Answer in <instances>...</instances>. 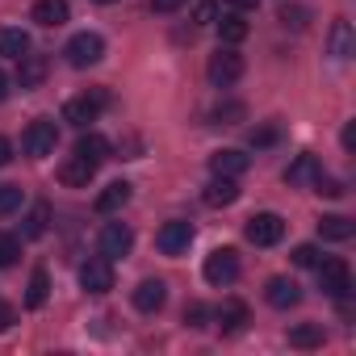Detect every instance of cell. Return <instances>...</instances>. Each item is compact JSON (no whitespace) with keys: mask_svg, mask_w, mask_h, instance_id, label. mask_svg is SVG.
<instances>
[{"mask_svg":"<svg viewBox=\"0 0 356 356\" xmlns=\"http://www.w3.org/2000/svg\"><path fill=\"white\" fill-rule=\"evenodd\" d=\"M109 105V92L105 88H88L84 97H72L67 105H63V122H72V126H88V122H97L101 118V109Z\"/></svg>","mask_w":356,"mask_h":356,"instance_id":"obj_1","label":"cell"},{"mask_svg":"<svg viewBox=\"0 0 356 356\" xmlns=\"http://www.w3.org/2000/svg\"><path fill=\"white\" fill-rule=\"evenodd\" d=\"M318 268V289L327 293V298H348L352 293V268H348V260H339V256H331V260H318L314 264Z\"/></svg>","mask_w":356,"mask_h":356,"instance_id":"obj_2","label":"cell"},{"mask_svg":"<svg viewBox=\"0 0 356 356\" xmlns=\"http://www.w3.org/2000/svg\"><path fill=\"white\" fill-rule=\"evenodd\" d=\"M55 143H59V126H55L51 118L30 122V126H26V134H22V147H26V155H30V159H47V155L55 151Z\"/></svg>","mask_w":356,"mask_h":356,"instance_id":"obj_3","label":"cell"},{"mask_svg":"<svg viewBox=\"0 0 356 356\" xmlns=\"http://www.w3.org/2000/svg\"><path fill=\"white\" fill-rule=\"evenodd\" d=\"M243 235H248V243H256V248H273V243H281V239H285V218H281V214H273V210L252 214V218H248V227H243Z\"/></svg>","mask_w":356,"mask_h":356,"instance_id":"obj_4","label":"cell"},{"mask_svg":"<svg viewBox=\"0 0 356 356\" xmlns=\"http://www.w3.org/2000/svg\"><path fill=\"white\" fill-rule=\"evenodd\" d=\"M63 55H67L72 67H92V63L105 59V38L92 34V30H84V34H76V38L63 47Z\"/></svg>","mask_w":356,"mask_h":356,"instance_id":"obj_5","label":"cell"},{"mask_svg":"<svg viewBox=\"0 0 356 356\" xmlns=\"http://www.w3.org/2000/svg\"><path fill=\"white\" fill-rule=\"evenodd\" d=\"M202 273H206L210 285H235L239 281V256H235V248H214L206 256Z\"/></svg>","mask_w":356,"mask_h":356,"instance_id":"obj_6","label":"cell"},{"mask_svg":"<svg viewBox=\"0 0 356 356\" xmlns=\"http://www.w3.org/2000/svg\"><path fill=\"white\" fill-rule=\"evenodd\" d=\"M206 76H210L214 88H231V84H239V76H243V55H235V51H218V55H210Z\"/></svg>","mask_w":356,"mask_h":356,"instance_id":"obj_7","label":"cell"},{"mask_svg":"<svg viewBox=\"0 0 356 356\" xmlns=\"http://www.w3.org/2000/svg\"><path fill=\"white\" fill-rule=\"evenodd\" d=\"M97 248H101L105 260H122V256H130V248H134V231H130L126 222H105Z\"/></svg>","mask_w":356,"mask_h":356,"instance_id":"obj_8","label":"cell"},{"mask_svg":"<svg viewBox=\"0 0 356 356\" xmlns=\"http://www.w3.org/2000/svg\"><path fill=\"white\" fill-rule=\"evenodd\" d=\"M189 243H193V227L181 222V218H176V222H163L159 235H155V248H159L163 256H185Z\"/></svg>","mask_w":356,"mask_h":356,"instance_id":"obj_9","label":"cell"},{"mask_svg":"<svg viewBox=\"0 0 356 356\" xmlns=\"http://www.w3.org/2000/svg\"><path fill=\"white\" fill-rule=\"evenodd\" d=\"M80 285H84L88 293H109V289H113V260L92 256L88 264H80Z\"/></svg>","mask_w":356,"mask_h":356,"instance_id":"obj_10","label":"cell"},{"mask_svg":"<svg viewBox=\"0 0 356 356\" xmlns=\"http://www.w3.org/2000/svg\"><path fill=\"white\" fill-rule=\"evenodd\" d=\"M130 302H134V310H138V314H155V310H163V302H168V285H163L159 277L138 281V289L130 293Z\"/></svg>","mask_w":356,"mask_h":356,"instance_id":"obj_11","label":"cell"},{"mask_svg":"<svg viewBox=\"0 0 356 356\" xmlns=\"http://www.w3.org/2000/svg\"><path fill=\"white\" fill-rule=\"evenodd\" d=\"M92 176H97V163H88V159H80V155H72V159L59 163V181H63L67 189H88Z\"/></svg>","mask_w":356,"mask_h":356,"instance_id":"obj_12","label":"cell"},{"mask_svg":"<svg viewBox=\"0 0 356 356\" xmlns=\"http://www.w3.org/2000/svg\"><path fill=\"white\" fill-rule=\"evenodd\" d=\"M264 298H268V306H273V310H289V306H298V302H302V285H298V281H289V277H273V281H268V289H264Z\"/></svg>","mask_w":356,"mask_h":356,"instance_id":"obj_13","label":"cell"},{"mask_svg":"<svg viewBox=\"0 0 356 356\" xmlns=\"http://www.w3.org/2000/svg\"><path fill=\"white\" fill-rule=\"evenodd\" d=\"M202 202H206V206H214V210L235 206V202H239V185H235V176H214V181L206 185V193H202Z\"/></svg>","mask_w":356,"mask_h":356,"instance_id":"obj_14","label":"cell"},{"mask_svg":"<svg viewBox=\"0 0 356 356\" xmlns=\"http://www.w3.org/2000/svg\"><path fill=\"white\" fill-rule=\"evenodd\" d=\"M47 67H51L47 55H30V51H26V55L17 59V88H38V84L47 80Z\"/></svg>","mask_w":356,"mask_h":356,"instance_id":"obj_15","label":"cell"},{"mask_svg":"<svg viewBox=\"0 0 356 356\" xmlns=\"http://www.w3.org/2000/svg\"><path fill=\"white\" fill-rule=\"evenodd\" d=\"M248 168H252V159H248L243 151H235V147L210 155V172H214V176H243Z\"/></svg>","mask_w":356,"mask_h":356,"instance_id":"obj_16","label":"cell"},{"mask_svg":"<svg viewBox=\"0 0 356 356\" xmlns=\"http://www.w3.org/2000/svg\"><path fill=\"white\" fill-rule=\"evenodd\" d=\"M67 13H72L67 0H34V13H30V17H34L42 30H55V26L67 22Z\"/></svg>","mask_w":356,"mask_h":356,"instance_id":"obj_17","label":"cell"},{"mask_svg":"<svg viewBox=\"0 0 356 356\" xmlns=\"http://www.w3.org/2000/svg\"><path fill=\"white\" fill-rule=\"evenodd\" d=\"M76 155L101 168V163L109 159V138H105V134H97V130H88V134H80V143H76Z\"/></svg>","mask_w":356,"mask_h":356,"instance_id":"obj_18","label":"cell"},{"mask_svg":"<svg viewBox=\"0 0 356 356\" xmlns=\"http://www.w3.org/2000/svg\"><path fill=\"white\" fill-rule=\"evenodd\" d=\"M318 235H323L327 243H348V239L356 235V227H352V218H343V214H327V218H318Z\"/></svg>","mask_w":356,"mask_h":356,"instance_id":"obj_19","label":"cell"},{"mask_svg":"<svg viewBox=\"0 0 356 356\" xmlns=\"http://www.w3.org/2000/svg\"><path fill=\"white\" fill-rule=\"evenodd\" d=\"M126 202H130V185H126V181H113L109 189L97 193V214H118Z\"/></svg>","mask_w":356,"mask_h":356,"instance_id":"obj_20","label":"cell"},{"mask_svg":"<svg viewBox=\"0 0 356 356\" xmlns=\"http://www.w3.org/2000/svg\"><path fill=\"white\" fill-rule=\"evenodd\" d=\"M318 172H323V163H318L314 155H298V159L289 163V172H285V181H289V185H314Z\"/></svg>","mask_w":356,"mask_h":356,"instance_id":"obj_21","label":"cell"},{"mask_svg":"<svg viewBox=\"0 0 356 356\" xmlns=\"http://www.w3.org/2000/svg\"><path fill=\"white\" fill-rule=\"evenodd\" d=\"M214 318H218V327H222V331H239V327L248 323V306H243L239 298H227V302L214 310Z\"/></svg>","mask_w":356,"mask_h":356,"instance_id":"obj_22","label":"cell"},{"mask_svg":"<svg viewBox=\"0 0 356 356\" xmlns=\"http://www.w3.org/2000/svg\"><path fill=\"white\" fill-rule=\"evenodd\" d=\"M30 51V34L17 30V26H5L0 30V55H9V59H22Z\"/></svg>","mask_w":356,"mask_h":356,"instance_id":"obj_23","label":"cell"},{"mask_svg":"<svg viewBox=\"0 0 356 356\" xmlns=\"http://www.w3.org/2000/svg\"><path fill=\"white\" fill-rule=\"evenodd\" d=\"M47 298H51V277H47V268H34V277H30V293H26V306H30V310H42Z\"/></svg>","mask_w":356,"mask_h":356,"instance_id":"obj_24","label":"cell"},{"mask_svg":"<svg viewBox=\"0 0 356 356\" xmlns=\"http://www.w3.org/2000/svg\"><path fill=\"white\" fill-rule=\"evenodd\" d=\"M289 348H323V327H318V323H298V327H289Z\"/></svg>","mask_w":356,"mask_h":356,"instance_id":"obj_25","label":"cell"},{"mask_svg":"<svg viewBox=\"0 0 356 356\" xmlns=\"http://www.w3.org/2000/svg\"><path fill=\"white\" fill-rule=\"evenodd\" d=\"M352 51H356L352 26H348V22H335V26H331V55H335V59H348Z\"/></svg>","mask_w":356,"mask_h":356,"instance_id":"obj_26","label":"cell"},{"mask_svg":"<svg viewBox=\"0 0 356 356\" xmlns=\"http://www.w3.org/2000/svg\"><path fill=\"white\" fill-rule=\"evenodd\" d=\"M218 34H222V42H227V47H235V42H243V38H248V22H243L239 13H227V17L218 22Z\"/></svg>","mask_w":356,"mask_h":356,"instance_id":"obj_27","label":"cell"},{"mask_svg":"<svg viewBox=\"0 0 356 356\" xmlns=\"http://www.w3.org/2000/svg\"><path fill=\"white\" fill-rule=\"evenodd\" d=\"M47 227H51V206H47V202H38V206L26 214V239L47 235Z\"/></svg>","mask_w":356,"mask_h":356,"instance_id":"obj_28","label":"cell"},{"mask_svg":"<svg viewBox=\"0 0 356 356\" xmlns=\"http://www.w3.org/2000/svg\"><path fill=\"white\" fill-rule=\"evenodd\" d=\"M277 17H281L285 30H306V26H310V9H306V5H281Z\"/></svg>","mask_w":356,"mask_h":356,"instance_id":"obj_29","label":"cell"},{"mask_svg":"<svg viewBox=\"0 0 356 356\" xmlns=\"http://www.w3.org/2000/svg\"><path fill=\"white\" fill-rule=\"evenodd\" d=\"M210 118H214L218 126H235V122H243V118H248V105H243V101H222Z\"/></svg>","mask_w":356,"mask_h":356,"instance_id":"obj_30","label":"cell"},{"mask_svg":"<svg viewBox=\"0 0 356 356\" xmlns=\"http://www.w3.org/2000/svg\"><path fill=\"white\" fill-rule=\"evenodd\" d=\"M22 202H26V193H22L17 185H0V218L17 214V210H22Z\"/></svg>","mask_w":356,"mask_h":356,"instance_id":"obj_31","label":"cell"},{"mask_svg":"<svg viewBox=\"0 0 356 356\" xmlns=\"http://www.w3.org/2000/svg\"><path fill=\"white\" fill-rule=\"evenodd\" d=\"M22 256V239L17 235H0V268H13Z\"/></svg>","mask_w":356,"mask_h":356,"instance_id":"obj_32","label":"cell"},{"mask_svg":"<svg viewBox=\"0 0 356 356\" xmlns=\"http://www.w3.org/2000/svg\"><path fill=\"white\" fill-rule=\"evenodd\" d=\"M314 193H318V197H343L348 189H343V181H335V176L318 172V176H314Z\"/></svg>","mask_w":356,"mask_h":356,"instance_id":"obj_33","label":"cell"},{"mask_svg":"<svg viewBox=\"0 0 356 356\" xmlns=\"http://www.w3.org/2000/svg\"><path fill=\"white\" fill-rule=\"evenodd\" d=\"M318 260H323V252H318L314 243H298V248H293V264H298V268H314Z\"/></svg>","mask_w":356,"mask_h":356,"instance_id":"obj_34","label":"cell"},{"mask_svg":"<svg viewBox=\"0 0 356 356\" xmlns=\"http://www.w3.org/2000/svg\"><path fill=\"white\" fill-rule=\"evenodd\" d=\"M206 318H210V306H202V302H189L185 306V323L189 327H206Z\"/></svg>","mask_w":356,"mask_h":356,"instance_id":"obj_35","label":"cell"},{"mask_svg":"<svg viewBox=\"0 0 356 356\" xmlns=\"http://www.w3.org/2000/svg\"><path fill=\"white\" fill-rule=\"evenodd\" d=\"M277 138H281L277 126H260V130H252V147H273Z\"/></svg>","mask_w":356,"mask_h":356,"instance_id":"obj_36","label":"cell"},{"mask_svg":"<svg viewBox=\"0 0 356 356\" xmlns=\"http://www.w3.org/2000/svg\"><path fill=\"white\" fill-rule=\"evenodd\" d=\"M185 5H189V0H151V13H163L168 17V13H181Z\"/></svg>","mask_w":356,"mask_h":356,"instance_id":"obj_37","label":"cell"},{"mask_svg":"<svg viewBox=\"0 0 356 356\" xmlns=\"http://www.w3.org/2000/svg\"><path fill=\"white\" fill-rule=\"evenodd\" d=\"M214 13H218V9L210 5V0H202V5H197V13H193V17H197V26H210V22H214Z\"/></svg>","mask_w":356,"mask_h":356,"instance_id":"obj_38","label":"cell"},{"mask_svg":"<svg viewBox=\"0 0 356 356\" xmlns=\"http://www.w3.org/2000/svg\"><path fill=\"white\" fill-rule=\"evenodd\" d=\"M13 323H17V310H13L9 302H0V331H9Z\"/></svg>","mask_w":356,"mask_h":356,"instance_id":"obj_39","label":"cell"},{"mask_svg":"<svg viewBox=\"0 0 356 356\" xmlns=\"http://www.w3.org/2000/svg\"><path fill=\"white\" fill-rule=\"evenodd\" d=\"M9 159H13V143H9V138H5V134H0V168H5V163H9Z\"/></svg>","mask_w":356,"mask_h":356,"instance_id":"obj_40","label":"cell"},{"mask_svg":"<svg viewBox=\"0 0 356 356\" xmlns=\"http://www.w3.org/2000/svg\"><path fill=\"white\" fill-rule=\"evenodd\" d=\"M352 147H356V126L348 122V126H343V151H352Z\"/></svg>","mask_w":356,"mask_h":356,"instance_id":"obj_41","label":"cell"},{"mask_svg":"<svg viewBox=\"0 0 356 356\" xmlns=\"http://www.w3.org/2000/svg\"><path fill=\"white\" fill-rule=\"evenodd\" d=\"M227 5H231V9H239V13H243V9H256V5H260V0H227Z\"/></svg>","mask_w":356,"mask_h":356,"instance_id":"obj_42","label":"cell"},{"mask_svg":"<svg viewBox=\"0 0 356 356\" xmlns=\"http://www.w3.org/2000/svg\"><path fill=\"white\" fill-rule=\"evenodd\" d=\"M5 97H9V76L0 72V101H5Z\"/></svg>","mask_w":356,"mask_h":356,"instance_id":"obj_43","label":"cell"},{"mask_svg":"<svg viewBox=\"0 0 356 356\" xmlns=\"http://www.w3.org/2000/svg\"><path fill=\"white\" fill-rule=\"evenodd\" d=\"M97 5H118V0H97Z\"/></svg>","mask_w":356,"mask_h":356,"instance_id":"obj_44","label":"cell"}]
</instances>
